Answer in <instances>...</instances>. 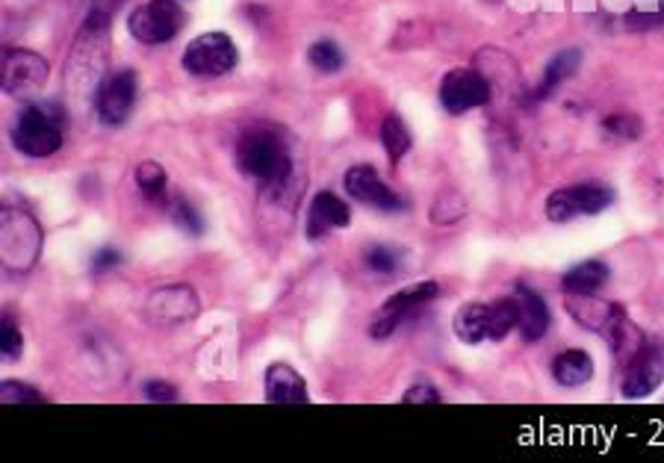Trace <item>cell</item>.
Wrapping results in <instances>:
<instances>
[{
  "instance_id": "1",
  "label": "cell",
  "mask_w": 664,
  "mask_h": 463,
  "mask_svg": "<svg viewBox=\"0 0 664 463\" xmlns=\"http://www.w3.org/2000/svg\"><path fill=\"white\" fill-rule=\"evenodd\" d=\"M237 162L248 178L260 180L266 187H281L293 171L286 136L272 124H255L239 136Z\"/></svg>"
},
{
  "instance_id": "2",
  "label": "cell",
  "mask_w": 664,
  "mask_h": 463,
  "mask_svg": "<svg viewBox=\"0 0 664 463\" xmlns=\"http://www.w3.org/2000/svg\"><path fill=\"white\" fill-rule=\"evenodd\" d=\"M12 143L27 157H50L63 145V113L57 104H33L12 127Z\"/></svg>"
},
{
  "instance_id": "3",
  "label": "cell",
  "mask_w": 664,
  "mask_h": 463,
  "mask_svg": "<svg viewBox=\"0 0 664 463\" xmlns=\"http://www.w3.org/2000/svg\"><path fill=\"white\" fill-rule=\"evenodd\" d=\"M187 24V12L175 0H148L136 7L127 19V30L143 45H166L178 36Z\"/></svg>"
},
{
  "instance_id": "4",
  "label": "cell",
  "mask_w": 664,
  "mask_h": 463,
  "mask_svg": "<svg viewBox=\"0 0 664 463\" xmlns=\"http://www.w3.org/2000/svg\"><path fill=\"white\" fill-rule=\"evenodd\" d=\"M437 293H440V286L435 281H419V284H410L398 290L396 295H390L387 302L381 304V310L375 313V321L370 328L372 340H387L390 334L398 331L410 316H417L428 302H435Z\"/></svg>"
},
{
  "instance_id": "5",
  "label": "cell",
  "mask_w": 664,
  "mask_h": 463,
  "mask_svg": "<svg viewBox=\"0 0 664 463\" xmlns=\"http://www.w3.org/2000/svg\"><path fill=\"white\" fill-rule=\"evenodd\" d=\"M664 381V340L662 337H646L644 346L635 351V358L623 366L620 393L623 398H646L662 387Z\"/></svg>"
},
{
  "instance_id": "6",
  "label": "cell",
  "mask_w": 664,
  "mask_h": 463,
  "mask_svg": "<svg viewBox=\"0 0 664 463\" xmlns=\"http://www.w3.org/2000/svg\"><path fill=\"white\" fill-rule=\"evenodd\" d=\"M615 204V192L599 183H576V187H564L555 190L547 199V218L555 225H564L570 218L597 216L603 210Z\"/></svg>"
},
{
  "instance_id": "7",
  "label": "cell",
  "mask_w": 664,
  "mask_h": 463,
  "mask_svg": "<svg viewBox=\"0 0 664 463\" xmlns=\"http://www.w3.org/2000/svg\"><path fill=\"white\" fill-rule=\"evenodd\" d=\"M239 50L228 33H204L183 50V68L195 77H222L234 71Z\"/></svg>"
},
{
  "instance_id": "8",
  "label": "cell",
  "mask_w": 664,
  "mask_h": 463,
  "mask_svg": "<svg viewBox=\"0 0 664 463\" xmlns=\"http://www.w3.org/2000/svg\"><path fill=\"white\" fill-rule=\"evenodd\" d=\"M48 80V63L33 50L7 48L0 59V86L12 98H33Z\"/></svg>"
},
{
  "instance_id": "9",
  "label": "cell",
  "mask_w": 664,
  "mask_h": 463,
  "mask_svg": "<svg viewBox=\"0 0 664 463\" xmlns=\"http://www.w3.org/2000/svg\"><path fill=\"white\" fill-rule=\"evenodd\" d=\"M42 246V230L24 210H3V260L10 269H30L38 257Z\"/></svg>"
},
{
  "instance_id": "10",
  "label": "cell",
  "mask_w": 664,
  "mask_h": 463,
  "mask_svg": "<svg viewBox=\"0 0 664 463\" xmlns=\"http://www.w3.org/2000/svg\"><path fill=\"white\" fill-rule=\"evenodd\" d=\"M491 101V83L473 68H455L440 83V104L452 115H464Z\"/></svg>"
},
{
  "instance_id": "11",
  "label": "cell",
  "mask_w": 664,
  "mask_h": 463,
  "mask_svg": "<svg viewBox=\"0 0 664 463\" xmlns=\"http://www.w3.org/2000/svg\"><path fill=\"white\" fill-rule=\"evenodd\" d=\"M199 295L187 284H169L154 290L145 302L148 319L157 325H178V321H190L199 316Z\"/></svg>"
},
{
  "instance_id": "12",
  "label": "cell",
  "mask_w": 664,
  "mask_h": 463,
  "mask_svg": "<svg viewBox=\"0 0 664 463\" xmlns=\"http://www.w3.org/2000/svg\"><path fill=\"white\" fill-rule=\"evenodd\" d=\"M133 104H136V75L131 68L124 71H113L104 83L98 86L95 110L104 124H122L127 122Z\"/></svg>"
},
{
  "instance_id": "13",
  "label": "cell",
  "mask_w": 664,
  "mask_h": 463,
  "mask_svg": "<svg viewBox=\"0 0 664 463\" xmlns=\"http://www.w3.org/2000/svg\"><path fill=\"white\" fill-rule=\"evenodd\" d=\"M346 192H349L358 204H367V207L381 210V213H398V210H405V201L390 190L372 166H351V169L346 171Z\"/></svg>"
},
{
  "instance_id": "14",
  "label": "cell",
  "mask_w": 664,
  "mask_h": 463,
  "mask_svg": "<svg viewBox=\"0 0 664 463\" xmlns=\"http://www.w3.org/2000/svg\"><path fill=\"white\" fill-rule=\"evenodd\" d=\"M564 310L579 321L582 328L597 331L599 337L606 334V328L617 316H623V307L606 298H597V293H567L564 298Z\"/></svg>"
},
{
  "instance_id": "15",
  "label": "cell",
  "mask_w": 664,
  "mask_h": 463,
  "mask_svg": "<svg viewBox=\"0 0 664 463\" xmlns=\"http://www.w3.org/2000/svg\"><path fill=\"white\" fill-rule=\"evenodd\" d=\"M351 222V210L334 192H316L307 213V239H323L334 227H346Z\"/></svg>"
},
{
  "instance_id": "16",
  "label": "cell",
  "mask_w": 664,
  "mask_h": 463,
  "mask_svg": "<svg viewBox=\"0 0 664 463\" xmlns=\"http://www.w3.org/2000/svg\"><path fill=\"white\" fill-rule=\"evenodd\" d=\"M266 398L272 405H307V384L286 363H272L266 369Z\"/></svg>"
},
{
  "instance_id": "17",
  "label": "cell",
  "mask_w": 664,
  "mask_h": 463,
  "mask_svg": "<svg viewBox=\"0 0 664 463\" xmlns=\"http://www.w3.org/2000/svg\"><path fill=\"white\" fill-rule=\"evenodd\" d=\"M514 298L520 304V325H517V331L522 334L526 342H538L543 334L550 331V307H547L541 295L526 284H517V295Z\"/></svg>"
},
{
  "instance_id": "18",
  "label": "cell",
  "mask_w": 664,
  "mask_h": 463,
  "mask_svg": "<svg viewBox=\"0 0 664 463\" xmlns=\"http://www.w3.org/2000/svg\"><path fill=\"white\" fill-rule=\"evenodd\" d=\"M552 379L559 381L561 387H585L594 379V358L582 349L561 351L552 363Z\"/></svg>"
},
{
  "instance_id": "19",
  "label": "cell",
  "mask_w": 664,
  "mask_h": 463,
  "mask_svg": "<svg viewBox=\"0 0 664 463\" xmlns=\"http://www.w3.org/2000/svg\"><path fill=\"white\" fill-rule=\"evenodd\" d=\"M608 278H611V269L603 260H585L561 278V290L564 293H599L608 284Z\"/></svg>"
},
{
  "instance_id": "20",
  "label": "cell",
  "mask_w": 664,
  "mask_h": 463,
  "mask_svg": "<svg viewBox=\"0 0 664 463\" xmlns=\"http://www.w3.org/2000/svg\"><path fill=\"white\" fill-rule=\"evenodd\" d=\"M579 66H582V54L576 48H567V50H561V54H555V57L550 59L547 71H543V80H541V86H538L534 98H538V101L550 98L552 92L564 83V80H570V77L579 71Z\"/></svg>"
},
{
  "instance_id": "21",
  "label": "cell",
  "mask_w": 664,
  "mask_h": 463,
  "mask_svg": "<svg viewBox=\"0 0 664 463\" xmlns=\"http://www.w3.org/2000/svg\"><path fill=\"white\" fill-rule=\"evenodd\" d=\"M455 337L464 346H479L487 340V304L470 302L455 313Z\"/></svg>"
},
{
  "instance_id": "22",
  "label": "cell",
  "mask_w": 664,
  "mask_h": 463,
  "mask_svg": "<svg viewBox=\"0 0 664 463\" xmlns=\"http://www.w3.org/2000/svg\"><path fill=\"white\" fill-rule=\"evenodd\" d=\"M517 325H520V304L514 295L487 304V340H505Z\"/></svg>"
},
{
  "instance_id": "23",
  "label": "cell",
  "mask_w": 664,
  "mask_h": 463,
  "mask_svg": "<svg viewBox=\"0 0 664 463\" xmlns=\"http://www.w3.org/2000/svg\"><path fill=\"white\" fill-rule=\"evenodd\" d=\"M381 145H384V151H387L393 166L402 162V157L410 151V131L396 113H390L387 118L381 122Z\"/></svg>"
},
{
  "instance_id": "24",
  "label": "cell",
  "mask_w": 664,
  "mask_h": 463,
  "mask_svg": "<svg viewBox=\"0 0 664 463\" xmlns=\"http://www.w3.org/2000/svg\"><path fill=\"white\" fill-rule=\"evenodd\" d=\"M136 183H139V190L148 201L154 204H160L166 199V190H169V180H166V171H162L160 162L145 160L139 162V169H136Z\"/></svg>"
},
{
  "instance_id": "25",
  "label": "cell",
  "mask_w": 664,
  "mask_h": 463,
  "mask_svg": "<svg viewBox=\"0 0 664 463\" xmlns=\"http://www.w3.org/2000/svg\"><path fill=\"white\" fill-rule=\"evenodd\" d=\"M307 59H311V66L316 68V71H323V75H334V71H340L342 68V50L337 42H331V38H319L314 48H311V54H307Z\"/></svg>"
},
{
  "instance_id": "26",
  "label": "cell",
  "mask_w": 664,
  "mask_h": 463,
  "mask_svg": "<svg viewBox=\"0 0 664 463\" xmlns=\"http://www.w3.org/2000/svg\"><path fill=\"white\" fill-rule=\"evenodd\" d=\"M169 216L175 225L181 227V230H187V234H192V237H201L204 234V218L199 216V210L192 207L187 199H171L169 204Z\"/></svg>"
},
{
  "instance_id": "27",
  "label": "cell",
  "mask_w": 664,
  "mask_h": 463,
  "mask_svg": "<svg viewBox=\"0 0 664 463\" xmlns=\"http://www.w3.org/2000/svg\"><path fill=\"white\" fill-rule=\"evenodd\" d=\"M0 402L7 407H36L45 405V396L36 393L27 384H21V381H3V387H0Z\"/></svg>"
},
{
  "instance_id": "28",
  "label": "cell",
  "mask_w": 664,
  "mask_h": 463,
  "mask_svg": "<svg viewBox=\"0 0 664 463\" xmlns=\"http://www.w3.org/2000/svg\"><path fill=\"white\" fill-rule=\"evenodd\" d=\"M363 263L370 266L372 272L379 274H393L398 269V251L390 246H372L367 248V255H363Z\"/></svg>"
},
{
  "instance_id": "29",
  "label": "cell",
  "mask_w": 664,
  "mask_h": 463,
  "mask_svg": "<svg viewBox=\"0 0 664 463\" xmlns=\"http://www.w3.org/2000/svg\"><path fill=\"white\" fill-rule=\"evenodd\" d=\"M603 124H606V131L611 133V136H617V139H638L641 131H644V124H641V118H635V115H608Z\"/></svg>"
},
{
  "instance_id": "30",
  "label": "cell",
  "mask_w": 664,
  "mask_h": 463,
  "mask_svg": "<svg viewBox=\"0 0 664 463\" xmlns=\"http://www.w3.org/2000/svg\"><path fill=\"white\" fill-rule=\"evenodd\" d=\"M21 349H24V337H21L19 325L12 319H3V325H0V351H3V358L19 360Z\"/></svg>"
},
{
  "instance_id": "31",
  "label": "cell",
  "mask_w": 664,
  "mask_h": 463,
  "mask_svg": "<svg viewBox=\"0 0 664 463\" xmlns=\"http://www.w3.org/2000/svg\"><path fill=\"white\" fill-rule=\"evenodd\" d=\"M143 393L148 402H154V405H169V402L178 398V389L171 387L169 381H148Z\"/></svg>"
},
{
  "instance_id": "32",
  "label": "cell",
  "mask_w": 664,
  "mask_h": 463,
  "mask_svg": "<svg viewBox=\"0 0 664 463\" xmlns=\"http://www.w3.org/2000/svg\"><path fill=\"white\" fill-rule=\"evenodd\" d=\"M402 402L408 405H440V393L431 384H414V387L402 396Z\"/></svg>"
},
{
  "instance_id": "33",
  "label": "cell",
  "mask_w": 664,
  "mask_h": 463,
  "mask_svg": "<svg viewBox=\"0 0 664 463\" xmlns=\"http://www.w3.org/2000/svg\"><path fill=\"white\" fill-rule=\"evenodd\" d=\"M92 263H95V272H106V269H115V266L122 263V255L115 251V248H101L95 257H92Z\"/></svg>"
},
{
  "instance_id": "34",
  "label": "cell",
  "mask_w": 664,
  "mask_h": 463,
  "mask_svg": "<svg viewBox=\"0 0 664 463\" xmlns=\"http://www.w3.org/2000/svg\"><path fill=\"white\" fill-rule=\"evenodd\" d=\"M119 3H122V0H92V12H98V15H104V19L113 21Z\"/></svg>"
}]
</instances>
